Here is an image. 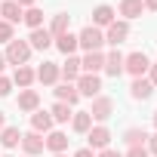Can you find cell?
Masks as SVG:
<instances>
[{"label": "cell", "instance_id": "6da1fadb", "mask_svg": "<svg viewBox=\"0 0 157 157\" xmlns=\"http://www.w3.org/2000/svg\"><path fill=\"white\" fill-rule=\"evenodd\" d=\"M105 46V31L96 28V25H86L80 34H77V49H83V52H102Z\"/></svg>", "mask_w": 157, "mask_h": 157}, {"label": "cell", "instance_id": "7a4b0ae2", "mask_svg": "<svg viewBox=\"0 0 157 157\" xmlns=\"http://www.w3.org/2000/svg\"><path fill=\"white\" fill-rule=\"evenodd\" d=\"M31 52H34V49L28 46V40H19V37H16V40H10V43H6V52H3V56H6V65L19 68V65H28Z\"/></svg>", "mask_w": 157, "mask_h": 157}, {"label": "cell", "instance_id": "3957f363", "mask_svg": "<svg viewBox=\"0 0 157 157\" xmlns=\"http://www.w3.org/2000/svg\"><path fill=\"white\" fill-rule=\"evenodd\" d=\"M74 86L80 93V99H96V96H102V77L99 74H80L74 80Z\"/></svg>", "mask_w": 157, "mask_h": 157}, {"label": "cell", "instance_id": "277c9868", "mask_svg": "<svg viewBox=\"0 0 157 157\" xmlns=\"http://www.w3.org/2000/svg\"><path fill=\"white\" fill-rule=\"evenodd\" d=\"M126 37H129V22H123V19H114V22L105 28V43H108L111 49H117Z\"/></svg>", "mask_w": 157, "mask_h": 157}, {"label": "cell", "instance_id": "5b68a950", "mask_svg": "<svg viewBox=\"0 0 157 157\" xmlns=\"http://www.w3.org/2000/svg\"><path fill=\"white\" fill-rule=\"evenodd\" d=\"M148 68H151V59H148L145 52H129V56H123V71H129L132 77H145Z\"/></svg>", "mask_w": 157, "mask_h": 157}, {"label": "cell", "instance_id": "8992f818", "mask_svg": "<svg viewBox=\"0 0 157 157\" xmlns=\"http://www.w3.org/2000/svg\"><path fill=\"white\" fill-rule=\"evenodd\" d=\"M111 114H114V99H108V96H96L93 105H90V117H93V123H105Z\"/></svg>", "mask_w": 157, "mask_h": 157}, {"label": "cell", "instance_id": "52a82bcc", "mask_svg": "<svg viewBox=\"0 0 157 157\" xmlns=\"http://www.w3.org/2000/svg\"><path fill=\"white\" fill-rule=\"evenodd\" d=\"M86 148H93V151H105L108 145H111V129L105 126V123H93V129L86 132Z\"/></svg>", "mask_w": 157, "mask_h": 157}, {"label": "cell", "instance_id": "ba28073f", "mask_svg": "<svg viewBox=\"0 0 157 157\" xmlns=\"http://www.w3.org/2000/svg\"><path fill=\"white\" fill-rule=\"evenodd\" d=\"M19 148L25 151V157H37V154H43L46 151V142H43V136L40 132H22V142H19Z\"/></svg>", "mask_w": 157, "mask_h": 157}, {"label": "cell", "instance_id": "9c48e42d", "mask_svg": "<svg viewBox=\"0 0 157 157\" xmlns=\"http://www.w3.org/2000/svg\"><path fill=\"white\" fill-rule=\"evenodd\" d=\"M80 56H65V62L59 65V77H62V83H74L77 77H80Z\"/></svg>", "mask_w": 157, "mask_h": 157}, {"label": "cell", "instance_id": "30bf717a", "mask_svg": "<svg viewBox=\"0 0 157 157\" xmlns=\"http://www.w3.org/2000/svg\"><path fill=\"white\" fill-rule=\"evenodd\" d=\"M43 142H46V151L49 154H65L68 151V132H62V129H49L43 136Z\"/></svg>", "mask_w": 157, "mask_h": 157}, {"label": "cell", "instance_id": "8fae6325", "mask_svg": "<svg viewBox=\"0 0 157 157\" xmlns=\"http://www.w3.org/2000/svg\"><path fill=\"white\" fill-rule=\"evenodd\" d=\"M34 77H37V83H43V86H56L62 77H59V65L56 62H43L37 71H34Z\"/></svg>", "mask_w": 157, "mask_h": 157}, {"label": "cell", "instance_id": "7c38bea8", "mask_svg": "<svg viewBox=\"0 0 157 157\" xmlns=\"http://www.w3.org/2000/svg\"><path fill=\"white\" fill-rule=\"evenodd\" d=\"M22 16H25V10L16 3V0H0V19H3V22H10L16 28L22 22Z\"/></svg>", "mask_w": 157, "mask_h": 157}, {"label": "cell", "instance_id": "4fadbf2b", "mask_svg": "<svg viewBox=\"0 0 157 157\" xmlns=\"http://www.w3.org/2000/svg\"><path fill=\"white\" fill-rule=\"evenodd\" d=\"M16 105H19V111H25V114H34V111L40 108V93H37V90H19V99H16Z\"/></svg>", "mask_w": 157, "mask_h": 157}, {"label": "cell", "instance_id": "5bb4252c", "mask_svg": "<svg viewBox=\"0 0 157 157\" xmlns=\"http://www.w3.org/2000/svg\"><path fill=\"white\" fill-rule=\"evenodd\" d=\"M10 80H13V86H19V90H31L37 77H34V68H31V65H19V68L13 71Z\"/></svg>", "mask_w": 157, "mask_h": 157}, {"label": "cell", "instance_id": "9a60e30c", "mask_svg": "<svg viewBox=\"0 0 157 157\" xmlns=\"http://www.w3.org/2000/svg\"><path fill=\"white\" fill-rule=\"evenodd\" d=\"M56 102H65V105H77V102H80V93H77V86L74 83H56Z\"/></svg>", "mask_w": 157, "mask_h": 157}, {"label": "cell", "instance_id": "2e32d148", "mask_svg": "<svg viewBox=\"0 0 157 157\" xmlns=\"http://www.w3.org/2000/svg\"><path fill=\"white\" fill-rule=\"evenodd\" d=\"M114 19H117V10H114V6H108V3H102V6H96V10H93V25H96V28H102V31H105Z\"/></svg>", "mask_w": 157, "mask_h": 157}, {"label": "cell", "instance_id": "e0dca14e", "mask_svg": "<svg viewBox=\"0 0 157 157\" xmlns=\"http://www.w3.org/2000/svg\"><path fill=\"white\" fill-rule=\"evenodd\" d=\"M28 46H31V49H40V52L52 46V34L46 31V25H43V28H34V31L28 34Z\"/></svg>", "mask_w": 157, "mask_h": 157}, {"label": "cell", "instance_id": "ac0fdd59", "mask_svg": "<svg viewBox=\"0 0 157 157\" xmlns=\"http://www.w3.org/2000/svg\"><path fill=\"white\" fill-rule=\"evenodd\" d=\"M102 68H105V52H83V59H80L83 74H99Z\"/></svg>", "mask_w": 157, "mask_h": 157}, {"label": "cell", "instance_id": "d6986e66", "mask_svg": "<svg viewBox=\"0 0 157 157\" xmlns=\"http://www.w3.org/2000/svg\"><path fill=\"white\" fill-rule=\"evenodd\" d=\"M56 123H52V114L49 111H43V108H37L34 114H31V129L34 132H40V136H46L49 129H52Z\"/></svg>", "mask_w": 157, "mask_h": 157}, {"label": "cell", "instance_id": "ffe728a7", "mask_svg": "<svg viewBox=\"0 0 157 157\" xmlns=\"http://www.w3.org/2000/svg\"><path fill=\"white\" fill-rule=\"evenodd\" d=\"M117 13L123 16V22H132V19H139V16L145 13V3H142V0H120V3H117Z\"/></svg>", "mask_w": 157, "mask_h": 157}, {"label": "cell", "instance_id": "44dd1931", "mask_svg": "<svg viewBox=\"0 0 157 157\" xmlns=\"http://www.w3.org/2000/svg\"><path fill=\"white\" fill-rule=\"evenodd\" d=\"M151 93H154V86L148 83V77H132V83H129V96H132L136 102L151 99Z\"/></svg>", "mask_w": 157, "mask_h": 157}, {"label": "cell", "instance_id": "7402d4cb", "mask_svg": "<svg viewBox=\"0 0 157 157\" xmlns=\"http://www.w3.org/2000/svg\"><path fill=\"white\" fill-rule=\"evenodd\" d=\"M108 77H120L123 74V52L120 49H111L108 56H105V68H102Z\"/></svg>", "mask_w": 157, "mask_h": 157}, {"label": "cell", "instance_id": "603a6c76", "mask_svg": "<svg viewBox=\"0 0 157 157\" xmlns=\"http://www.w3.org/2000/svg\"><path fill=\"white\" fill-rule=\"evenodd\" d=\"M68 25H71V16H68V13H56V16H52V22L46 25V31H49V34H52V40H56V37H62V34L68 31Z\"/></svg>", "mask_w": 157, "mask_h": 157}, {"label": "cell", "instance_id": "cb8c5ba5", "mask_svg": "<svg viewBox=\"0 0 157 157\" xmlns=\"http://www.w3.org/2000/svg\"><path fill=\"white\" fill-rule=\"evenodd\" d=\"M123 142H126V148L148 145V132H145L142 126H129V129H123Z\"/></svg>", "mask_w": 157, "mask_h": 157}, {"label": "cell", "instance_id": "d4e9b609", "mask_svg": "<svg viewBox=\"0 0 157 157\" xmlns=\"http://www.w3.org/2000/svg\"><path fill=\"white\" fill-rule=\"evenodd\" d=\"M71 129L80 132V136H86V132L93 129V117H90V111H74V117H71Z\"/></svg>", "mask_w": 157, "mask_h": 157}, {"label": "cell", "instance_id": "484cf974", "mask_svg": "<svg viewBox=\"0 0 157 157\" xmlns=\"http://www.w3.org/2000/svg\"><path fill=\"white\" fill-rule=\"evenodd\" d=\"M19 142H22V132H19V126H3V129H0V145H3L6 151L19 148Z\"/></svg>", "mask_w": 157, "mask_h": 157}, {"label": "cell", "instance_id": "4316f807", "mask_svg": "<svg viewBox=\"0 0 157 157\" xmlns=\"http://www.w3.org/2000/svg\"><path fill=\"white\" fill-rule=\"evenodd\" d=\"M52 43H56L65 56H74V52H77V34H71V31H65V34H62V37H56Z\"/></svg>", "mask_w": 157, "mask_h": 157}, {"label": "cell", "instance_id": "83f0119b", "mask_svg": "<svg viewBox=\"0 0 157 157\" xmlns=\"http://www.w3.org/2000/svg\"><path fill=\"white\" fill-rule=\"evenodd\" d=\"M49 114H52V123H68V120L74 117V108L65 105V102H56V105L49 108Z\"/></svg>", "mask_w": 157, "mask_h": 157}, {"label": "cell", "instance_id": "f1b7e54d", "mask_svg": "<svg viewBox=\"0 0 157 157\" xmlns=\"http://www.w3.org/2000/svg\"><path fill=\"white\" fill-rule=\"evenodd\" d=\"M22 22L34 31V28H43V10H37V6H31V10H25V16H22Z\"/></svg>", "mask_w": 157, "mask_h": 157}, {"label": "cell", "instance_id": "f546056e", "mask_svg": "<svg viewBox=\"0 0 157 157\" xmlns=\"http://www.w3.org/2000/svg\"><path fill=\"white\" fill-rule=\"evenodd\" d=\"M10 40H16V28L0 19V43H10Z\"/></svg>", "mask_w": 157, "mask_h": 157}, {"label": "cell", "instance_id": "4dcf8cb0", "mask_svg": "<svg viewBox=\"0 0 157 157\" xmlns=\"http://www.w3.org/2000/svg\"><path fill=\"white\" fill-rule=\"evenodd\" d=\"M10 93H13V80L0 74V99H3V96H10Z\"/></svg>", "mask_w": 157, "mask_h": 157}, {"label": "cell", "instance_id": "1f68e13d", "mask_svg": "<svg viewBox=\"0 0 157 157\" xmlns=\"http://www.w3.org/2000/svg\"><path fill=\"white\" fill-rule=\"evenodd\" d=\"M123 157H151V154H148V148H145V145H139V148H126V154H123Z\"/></svg>", "mask_w": 157, "mask_h": 157}, {"label": "cell", "instance_id": "d6a6232c", "mask_svg": "<svg viewBox=\"0 0 157 157\" xmlns=\"http://www.w3.org/2000/svg\"><path fill=\"white\" fill-rule=\"evenodd\" d=\"M145 77H148V83L157 90V65H154V62H151V68H148V74H145Z\"/></svg>", "mask_w": 157, "mask_h": 157}, {"label": "cell", "instance_id": "836d02e7", "mask_svg": "<svg viewBox=\"0 0 157 157\" xmlns=\"http://www.w3.org/2000/svg\"><path fill=\"white\" fill-rule=\"evenodd\" d=\"M145 148H148V154H154V157H157V132H154V136H148V145H145Z\"/></svg>", "mask_w": 157, "mask_h": 157}, {"label": "cell", "instance_id": "e575fe53", "mask_svg": "<svg viewBox=\"0 0 157 157\" xmlns=\"http://www.w3.org/2000/svg\"><path fill=\"white\" fill-rule=\"evenodd\" d=\"M71 157H96V151L93 148H80V151H74Z\"/></svg>", "mask_w": 157, "mask_h": 157}, {"label": "cell", "instance_id": "d590c367", "mask_svg": "<svg viewBox=\"0 0 157 157\" xmlns=\"http://www.w3.org/2000/svg\"><path fill=\"white\" fill-rule=\"evenodd\" d=\"M96 157H123V154H120V151H114V148H105V151H99Z\"/></svg>", "mask_w": 157, "mask_h": 157}, {"label": "cell", "instance_id": "8d00e7d4", "mask_svg": "<svg viewBox=\"0 0 157 157\" xmlns=\"http://www.w3.org/2000/svg\"><path fill=\"white\" fill-rule=\"evenodd\" d=\"M16 3H19L22 10H31V6H37V0H16Z\"/></svg>", "mask_w": 157, "mask_h": 157}, {"label": "cell", "instance_id": "74e56055", "mask_svg": "<svg viewBox=\"0 0 157 157\" xmlns=\"http://www.w3.org/2000/svg\"><path fill=\"white\" fill-rule=\"evenodd\" d=\"M142 3H145L148 13H157V0H142Z\"/></svg>", "mask_w": 157, "mask_h": 157}, {"label": "cell", "instance_id": "f35d334b", "mask_svg": "<svg viewBox=\"0 0 157 157\" xmlns=\"http://www.w3.org/2000/svg\"><path fill=\"white\" fill-rule=\"evenodd\" d=\"M3 71H6V56L0 52V74H3Z\"/></svg>", "mask_w": 157, "mask_h": 157}, {"label": "cell", "instance_id": "ab89813d", "mask_svg": "<svg viewBox=\"0 0 157 157\" xmlns=\"http://www.w3.org/2000/svg\"><path fill=\"white\" fill-rule=\"evenodd\" d=\"M3 126H6V114H3V111H0V129H3Z\"/></svg>", "mask_w": 157, "mask_h": 157}, {"label": "cell", "instance_id": "60d3db41", "mask_svg": "<svg viewBox=\"0 0 157 157\" xmlns=\"http://www.w3.org/2000/svg\"><path fill=\"white\" fill-rule=\"evenodd\" d=\"M151 123H154V129H157V108H154V114H151Z\"/></svg>", "mask_w": 157, "mask_h": 157}, {"label": "cell", "instance_id": "b9f144b4", "mask_svg": "<svg viewBox=\"0 0 157 157\" xmlns=\"http://www.w3.org/2000/svg\"><path fill=\"white\" fill-rule=\"evenodd\" d=\"M52 157H68V154H52Z\"/></svg>", "mask_w": 157, "mask_h": 157}, {"label": "cell", "instance_id": "7bdbcfd3", "mask_svg": "<svg viewBox=\"0 0 157 157\" xmlns=\"http://www.w3.org/2000/svg\"><path fill=\"white\" fill-rule=\"evenodd\" d=\"M3 157H13V154H3Z\"/></svg>", "mask_w": 157, "mask_h": 157}]
</instances>
